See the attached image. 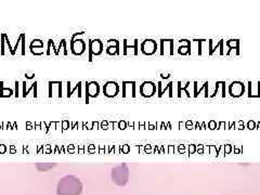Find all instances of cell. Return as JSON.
Returning <instances> with one entry per match:
<instances>
[{"label":"cell","instance_id":"obj_8","mask_svg":"<svg viewBox=\"0 0 260 195\" xmlns=\"http://www.w3.org/2000/svg\"><path fill=\"white\" fill-rule=\"evenodd\" d=\"M55 166H56L55 162H37L36 164V167L39 172H47V170L51 169Z\"/></svg>","mask_w":260,"mask_h":195},{"label":"cell","instance_id":"obj_5","mask_svg":"<svg viewBox=\"0 0 260 195\" xmlns=\"http://www.w3.org/2000/svg\"><path fill=\"white\" fill-rule=\"evenodd\" d=\"M118 85L116 83H113V81H109V83L105 84L104 88H103V91L104 94L111 98V96H115L118 93Z\"/></svg>","mask_w":260,"mask_h":195},{"label":"cell","instance_id":"obj_4","mask_svg":"<svg viewBox=\"0 0 260 195\" xmlns=\"http://www.w3.org/2000/svg\"><path fill=\"white\" fill-rule=\"evenodd\" d=\"M141 50L144 54H153L157 50V45L153 39H146L141 45Z\"/></svg>","mask_w":260,"mask_h":195},{"label":"cell","instance_id":"obj_3","mask_svg":"<svg viewBox=\"0 0 260 195\" xmlns=\"http://www.w3.org/2000/svg\"><path fill=\"white\" fill-rule=\"evenodd\" d=\"M156 91V85L152 81H145L140 87V93L143 96H152Z\"/></svg>","mask_w":260,"mask_h":195},{"label":"cell","instance_id":"obj_2","mask_svg":"<svg viewBox=\"0 0 260 195\" xmlns=\"http://www.w3.org/2000/svg\"><path fill=\"white\" fill-rule=\"evenodd\" d=\"M129 169L127 164H121L113 168L112 170V179L119 185H124L128 181Z\"/></svg>","mask_w":260,"mask_h":195},{"label":"cell","instance_id":"obj_1","mask_svg":"<svg viewBox=\"0 0 260 195\" xmlns=\"http://www.w3.org/2000/svg\"><path fill=\"white\" fill-rule=\"evenodd\" d=\"M83 185L75 176H65L58 184V195H79Z\"/></svg>","mask_w":260,"mask_h":195},{"label":"cell","instance_id":"obj_6","mask_svg":"<svg viewBox=\"0 0 260 195\" xmlns=\"http://www.w3.org/2000/svg\"><path fill=\"white\" fill-rule=\"evenodd\" d=\"M229 93L232 96H240L244 93V85L241 81H234L229 87Z\"/></svg>","mask_w":260,"mask_h":195},{"label":"cell","instance_id":"obj_7","mask_svg":"<svg viewBox=\"0 0 260 195\" xmlns=\"http://www.w3.org/2000/svg\"><path fill=\"white\" fill-rule=\"evenodd\" d=\"M103 50V44L100 42L99 39L92 40L90 43V53L91 54H100Z\"/></svg>","mask_w":260,"mask_h":195}]
</instances>
